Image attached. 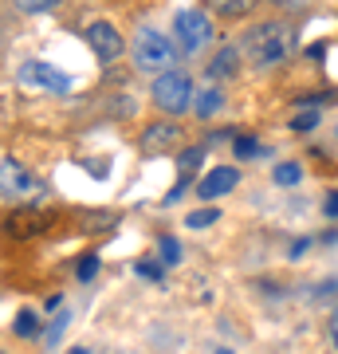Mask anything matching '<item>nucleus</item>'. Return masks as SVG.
Segmentation results:
<instances>
[{"mask_svg":"<svg viewBox=\"0 0 338 354\" xmlns=\"http://www.w3.org/2000/svg\"><path fill=\"white\" fill-rule=\"evenodd\" d=\"M295 51V24L291 20H256V24L244 32V55L256 71H267V67H279Z\"/></svg>","mask_w":338,"mask_h":354,"instance_id":"obj_1","label":"nucleus"},{"mask_svg":"<svg viewBox=\"0 0 338 354\" xmlns=\"http://www.w3.org/2000/svg\"><path fill=\"white\" fill-rule=\"evenodd\" d=\"M130 59H134L138 71L158 79V75H165V71H173L177 59H181V51H177L173 36H165L162 28L142 24L138 32H134V39H130Z\"/></svg>","mask_w":338,"mask_h":354,"instance_id":"obj_2","label":"nucleus"},{"mask_svg":"<svg viewBox=\"0 0 338 354\" xmlns=\"http://www.w3.org/2000/svg\"><path fill=\"white\" fill-rule=\"evenodd\" d=\"M216 39V24L205 8H181L173 16V44L181 55H200Z\"/></svg>","mask_w":338,"mask_h":354,"instance_id":"obj_3","label":"nucleus"},{"mask_svg":"<svg viewBox=\"0 0 338 354\" xmlns=\"http://www.w3.org/2000/svg\"><path fill=\"white\" fill-rule=\"evenodd\" d=\"M193 95H197L193 79H189L185 71H177V67L150 83V102L162 114H185L189 106H193Z\"/></svg>","mask_w":338,"mask_h":354,"instance_id":"obj_4","label":"nucleus"},{"mask_svg":"<svg viewBox=\"0 0 338 354\" xmlns=\"http://www.w3.org/2000/svg\"><path fill=\"white\" fill-rule=\"evenodd\" d=\"M16 79L28 91H44V95H71V87H75V79L67 71H59L55 64H48V59H24Z\"/></svg>","mask_w":338,"mask_h":354,"instance_id":"obj_5","label":"nucleus"},{"mask_svg":"<svg viewBox=\"0 0 338 354\" xmlns=\"http://www.w3.org/2000/svg\"><path fill=\"white\" fill-rule=\"evenodd\" d=\"M39 193V177L20 158L0 153V201H28Z\"/></svg>","mask_w":338,"mask_h":354,"instance_id":"obj_6","label":"nucleus"},{"mask_svg":"<svg viewBox=\"0 0 338 354\" xmlns=\"http://www.w3.org/2000/svg\"><path fill=\"white\" fill-rule=\"evenodd\" d=\"M87 44H91V51L99 55V64H114V59H122V51H126L122 32H118L111 20H91L87 24Z\"/></svg>","mask_w":338,"mask_h":354,"instance_id":"obj_7","label":"nucleus"},{"mask_svg":"<svg viewBox=\"0 0 338 354\" xmlns=\"http://www.w3.org/2000/svg\"><path fill=\"white\" fill-rule=\"evenodd\" d=\"M236 185H240V169H236V165H216V169H209V174L200 177L197 197H200V201H216V197L232 193Z\"/></svg>","mask_w":338,"mask_h":354,"instance_id":"obj_8","label":"nucleus"},{"mask_svg":"<svg viewBox=\"0 0 338 354\" xmlns=\"http://www.w3.org/2000/svg\"><path fill=\"white\" fill-rule=\"evenodd\" d=\"M177 142H181V127L177 122H150V127L142 130V153H150V158L169 153Z\"/></svg>","mask_w":338,"mask_h":354,"instance_id":"obj_9","label":"nucleus"},{"mask_svg":"<svg viewBox=\"0 0 338 354\" xmlns=\"http://www.w3.org/2000/svg\"><path fill=\"white\" fill-rule=\"evenodd\" d=\"M220 111H225V87H216V83L197 87V95H193V114L209 122V118H216Z\"/></svg>","mask_w":338,"mask_h":354,"instance_id":"obj_10","label":"nucleus"},{"mask_svg":"<svg viewBox=\"0 0 338 354\" xmlns=\"http://www.w3.org/2000/svg\"><path fill=\"white\" fill-rule=\"evenodd\" d=\"M205 71H209V79H232L240 71V48L225 44V48L209 59V67H205Z\"/></svg>","mask_w":338,"mask_h":354,"instance_id":"obj_11","label":"nucleus"},{"mask_svg":"<svg viewBox=\"0 0 338 354\" xmlns=\"http://www.w3.org/2000/svg\"><path fill=\"white\" fill-rule=\"evenodd\" d=\"M256 0H205V12L209 16H220V20H244L252 16Z\"/></svg>","mask_w":338,"mask_h":354,"instance_id":"obj_12","label":"nucleus"},{"mask_svg":"<svg viewBox=\"0 0 338 354\" xmlns=\"http://www.w3.org/2000/svg\"><path fill=\"white\" fill-rule=\"evenodd\" d=\"M12 330H16V335H20V339H36V335H39V315H36V311H32V307H24V311L16 315Z\"/></svg>","mask_w":338,"mask_h":354,"instance_id":"obj_13","label":"nucleus"},{"mask_svg":"<svg viewBox=\"0 0 338 354\" xmlns=\"http://www.w3.org/2000/svg\"><path fill=\"white\" fill-rule=\"evenodd\" d=\"M299 181H303V165L299 162H279L276 165V185L291 189V185H299Z\"/></svg>","mask_w":338,"mask_h":354,"instance_id":"obj_14","label":"nucleus"},{"mask_svg":"<svg viewBox=\"0 0 338 354\" xmlns=\"http://www.w3.org/2000/svg\"><path fill=\"white\" fill-rule=\"evenodd\" d=\"M12 4L28 16H44V12H51V8H59V0H12Z\"/></svg>","mask_w":338,"mask_h":354,"instance_id":"obj_15","label":"nucleus"},{"mask_svg":"<svg viewBox=\"0 0 338 354\" xmlns=\"http://www.w3.org/2000/svg\"><path fill=\"white\" fill-rule=\"evenodd\" d=\"M319 122H323V111H319V106H314V111H299L291 118V130H314Z\"/></svg>","mask_w":338,"mask_h":354,"instance_id":"obj_16","label":"nucleus"},{"mask_svg":"<svg viewBox=\"0 0 338 354\" xmlns=\"http://www.w3.org/2000/svg\"><path fill=\"white\" fill-rule=\"evenodd\" d=\"M216 221V209H197V213L185 216V228H209Z\"/></svg>","mask_w":338,"mask_h":354,"instance_id":"obj_17","label":"nucleus"},{"mask_svg":"<svg viewBox=\"0 0 338 354\" xmlns=\"http://www.w3.org/2000/svg\"><path fill=\"white\" fill-rule=\"evenodd\" d=\"M158 256H165V264H177V260H181V248H177L173 236H162V244H158Z\"/></svg>","mask_w":338,"mask_h":354,"instance_id":"obj_18","label":"nucleus"},{"mask_svg":"<svg viewBox=\"0 0 338 354\" xmlns=\"http://www.w3.org/2000/svg\"><path fill=\"white\" fill-rule=\"evenodd\" d=\"M256 153H260V142L256 138H236V158L240 162H252Z\"/></svg>","mask_w":338,"mask_h":354,"instance_id":"obj_19","label":"nucleus"},{"mask_svg":"<svg viewBox=\"0 0 338 354\" xmlns=\"http://www.w3.org/2000/svg\"><path fill=\"white\" fill-rule=\"evenodd\" d=\"M75 272H79V279H83V283H91V279H95V272H99V256H83Z\"/></svg>","mask_w":338,"mask_h":354,"instance_id":"obj_20","label":"nucleus"},{"mask_svg":"<svg viewBox=\"0 0 338 354\" xmlns=\"http://www.w3.org/2000/svg\"><path fill=\"white\" fill-rule=\"evenodd\" d=\"M67 323H71V315L63 311V315L51 323V330H48V346H55V342H59V335H63V327H67Z\"/></svg>","mask_w":338,"mask_h":354,"instance_id":"obj_21","label":"nucleus"},{"mask_svg":"<svg viewBox=\"0 0 338 354\" xmlns=\"http://www.w3.org/2000/svg\"><path fill=\"white\" fill-rule=\"evenodd\" d=\"M138 276H146V279H162V276H165V268H162V264H150V260H142V264H138Z\"/></svg>","mask_w":338,"mask_h":354,"instance_id":"obj_22","label":"nucleus"},{"mask_svg":"<svg viewBox=\"0 0 338 354\" xmlns=\"http://www.w3.org/2000/svg\"><path fill=\"white\" fill-rule=\"evenodd\" d=\"M200 165V150H185L181 153V169H197Z\"/></svg>","mask_w":338,"mask_h":354,"instance_id":"obj_23","label":"nucleus"},{"mask_svg":"<svg viewBox=\"0 0 338 354\" xmlns=\"http://www.w3.org/2000/svg\"><path fill=\"white\" fill-rule=\"evenodd\" d=\"M0 44H4V32H0Z\"/></svg>","mask_w":338,"mask_h":354,"instance_id":"obj_24","label":"nucleus"},{"mask_svg":"<svg viewBox=\"0 0 338 354\" xmlns=\"http://www.w3.org/2000/svg\"><path fill=\"white\" fill-rule=\"evenodd\" d=\"M75 354H87V351H75Z\"/></svg>","mask_w":338,"mask_h":354,"instance_id":"obj_25","label":"nucleus"},{"mask_svg":"<svg viewBox=\"0 0 338 354\" xmlns=\"http://www.w3.org/2000/svg\"><path fill=\"white\" fill-rule=\"evenodd\" d=\"M0 354H4V351H0Z\"/></svg>","mask_w":338,"mask_h":354,"instance_id":"obj_26","label":"nucleus"}]
</instances>
